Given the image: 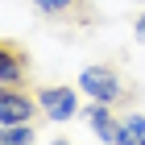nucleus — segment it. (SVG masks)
I'll return each mask as SVG.
<instances>
[{"instance_id":"obj_1","label":"nucleus","mask_w":145,"mask_h":145,"mask_svg":"<svg viewBox=\"0 0 145 145\" xmlns=\"http://www.w3.org/2000/svg\"><path fill=\"white\" fill-rule=\"evenodd\" d=\"M79 87H83L87 100H104V104H112V108H129V104L137 100V87L112 67V62H91V67H83L79 71Z\"/></svg>"},{"instance_id":"obj_2","label":"nucleus","mask_w":145,"mask_h":145,"mask_svg":"<svg viewBox=\"0 0 145 145\" xmlns=\"http://www.w3.org/2000/svg\"><path fill=\"white\" fill-rule=\"evenodd\" d=\"M46 21H58V25H71V29H87V25L100 21V8L91 0H29Z\"/></svg>"},{"instance_id":"obj_3","label":"nucleus","mask_w":145,"mask_h":145,"mask_svg":"<svg viewBox=\"0 0 145 145\" xmlns=\"http://www.w3.org/2000/svg\"><path fill=\"white\" fill-rule=\"evenodd\" d=\"M37 104H42V116H46V120H54V124H67V120H75V116H83V112H79L75 87L46 83V87H37Z\"/></svg>"},{"instance_id":"obj_4","label":"nucleus","mask_w":145,"mask_h":145,"mask_svg":"<svg viewBox=\"0 0 145 145\" xmlns=\"http://www.w3.org/2000/svg\"><path fill=\"white\" fill-rule=\"evenodd\" d=\"M29 50H21V42H12V37H0V87H21L29 83Z\"/></svg>"},{"instance_id":"obj_5","label":"nucleus","mask_w":145,"mask_h":145,"mask_svg":"<svg viewBox=\"0 0 145 145\" xmlns=\"http://www.w3.org/2000/svg\"><path fill=\"white\" fill-rule=\"evenodd\" d=\"M42 116V104H37V91H21V87H0V129L4 124H21Z\"/></svg>"},{"instance_id":"obj_6","label":"nucleus","mask_w":145,"mask_h":145,"mask_svg":"<svg viewBox=\"0 0 145 145\" xmlns=\"http://www.w3.org/2000/svg\"><path fill=\"white\" fill-rule=\"evenodd\" d=\"M83 116H87L91 133L100 137V141H108V145H120V120L112 116V104H104V100H91L87 108H83Z\"/></svg>"},{"instance_id":"obj_7","label":"nucleus","mask_w":145,"mask_h":145,"mask_svg":"<svg viewBox=\"0 0 145 145\" xmlns=\"http://www.w3.org/2000/svg\"><path fill=\"white\" fill-rule=\"evenodd\" d=\"M120 145H145V116L141 112L120 116Z\"/></svg>"},{"instance_id":"obj_8","label":"nucleus","mask_w":145,"mask_h":145,"mask_svg":"<svg viewBox=\"0 0 145 145\" xmlns=\"http://www.w3.org/2000/svg\"><path fill=\"white\" fill-rule=\"evenodd\" d=\"M4 145H33L37 141V129H33V120H21V124H4Z\"/></svg>"},{"instance_id":"obj_9","label":"nucleus","mask_w":145,"mask_h":145,"mask_svg":"<svg viewBox=\"0 0 145 145\" xmlns=\"http://www.w3.org/2000/svg\"><path fill=\"white\" fill-rule=\"evenodd\" d=\"M133 37H137V42L145 46V12H141V17H137V21H133Z\"/></svg>"}]
</instances>
